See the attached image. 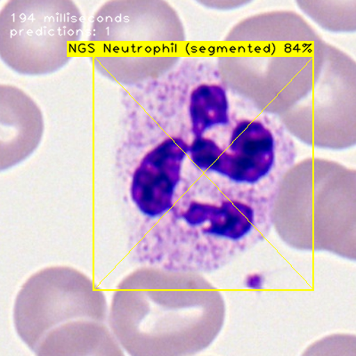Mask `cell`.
<instances>
[{
	"mask_svg": "<svg viewBox=\"0 0 356 356\" xmlns=\"http://www.w3.org/2000/svg\"><path fill=\"white\" fill-rule=\"evenodd\" d=\"M273 202L229 192L200 174L138 248L136 260L171 272L217 271L268 235Z\"/></svg>",
	"mask_w": 356,
	"mask_h": 356,
	"instance_id": "6da1fadb",
	"label": "cell"
},
{
	"mask_svg": "<svg viewBox=\"0 0 356 356\" xmlns=\"http://www.w3.org/2000/svg\"><path fill=\"white\" fill-rule=\"evenodd\" d=\"M129 114L116 171L129 211L131 248L160 224L195 177L189 142L154 113L128 102Z\"/></svg>",
	"mask_w": 356,
	"mask_h": 356,
	"instance_id": "7a4b0ae2",
	"label": "cell"
},
{
	"mask_svg": "<svg viewBox=\"0 0 356 356\" xmlns=\"http://www.w3.org/2000/svg\"><path fill=\"white\" fill-rule=\"evenodd\" d=\"M296 146L275 117L234 97L230 122L189 143V158L222 189L273 200L293 166Z\"/></svg>",
	"mask_w": 356,
	"mask_h": 356,
	"instance_id": "3957f363",
	"label": "cell"
},
{
	"mask_svg": "<svg viewBox=\"0 0 356 356\" xmlns=\"http://www.w3.org/2000/svg\"><path fill=\"white\" fill-rule=\"evenodd\" d=\"M83 26L71 0H11L0 11V58L18 74H52L71 61Z\"/></svg>",
	"mask_w": 356,
	"mask_h": 356,
	"instance_id": "277c9868",
	"label": "cell"
},
{
	"mask_svg": "<svg viewBox=\"0 0 356 356\" xmlns=\"http://www.w3.org/2000/svg\"><path fill=\"white\" fill-rule=\"evenodd\" d=\"M129 93L189 143L227 125L234 100L218 65L204 58L184 60Z\"/></svg>",
	"mask_w": 356,
	"mask_h": 356,
	"instance_id": "5b68a950",
	"label": "cell"
},
{
	"mask_svg": "<svg viewBox=\"0 0 356 356\" xmlns=\"http://www.w3.org/2000/svg\"><path fill=\"white\" fill-rule=\"evenodd\" d=\"M184 40L182 24L165 2L118 0L95 13L89 41L99 43L111 59L123 65L154 66L165 58H143L141 51L155 53L151 44ZM104 55V54H103Z\"/></svg>",
	"mask_w": 356,
	"mask_h": 356,
	"instance_id": "8992f818",
	"label": "cell"
},
{
	"mask_svg": "<svg viewBox=\"0 0 356 356\" xmlns=\"http://www.w3.org/2000/svg\"><path fill=\"white\" fill-rule=\"evenodd\" d=\"M1 170L15 166L36 150L43 138L42 111L30 95L11 85L0 87Z\"/></svg>",
	"mask_w": 356,
	"mask_h": 356,
	"instance_id": "52a82bcc",
	"label": "cell"
}]
</instances>
